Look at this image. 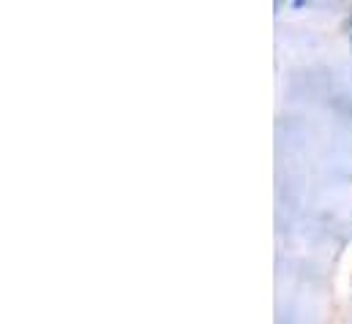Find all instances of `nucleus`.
<instances>
[]
</instances>
